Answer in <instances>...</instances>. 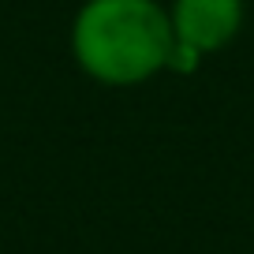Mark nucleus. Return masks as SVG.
Instances as JSON below:
<instances>
[{
  "instance_id": "1",
  "label": "nucleus",
  "mask_w": 254,
  "mask_h": 254,
  "mask_svg": "<svg viewBox=\"0 0 254 254\" xmlns=\"http://www.w3.org/2000/svg\"><path fill=\"white\" fill-rule=\"evenodd\" d=\"M172 49V19L157 0H86L71 23L75 60L105 86L153 79L168 67Z\"/></svg>"
},
{
  "instance_id": "2",
  "label": "nucleus",
  "mask_w": 254,
  "mask_h": 254,
  "mask_svg": "<svg viewBox=\"0 0 254 254\" xmlns=\"http://www.w3.org/2000/svg\"><path fill=\"white\" fill-rule=\"evenodd\" d=\"M168 19H172L176 45L206 56L224 49L239 34L243 0H176Z\"/></svg>"
}]
</instances>
